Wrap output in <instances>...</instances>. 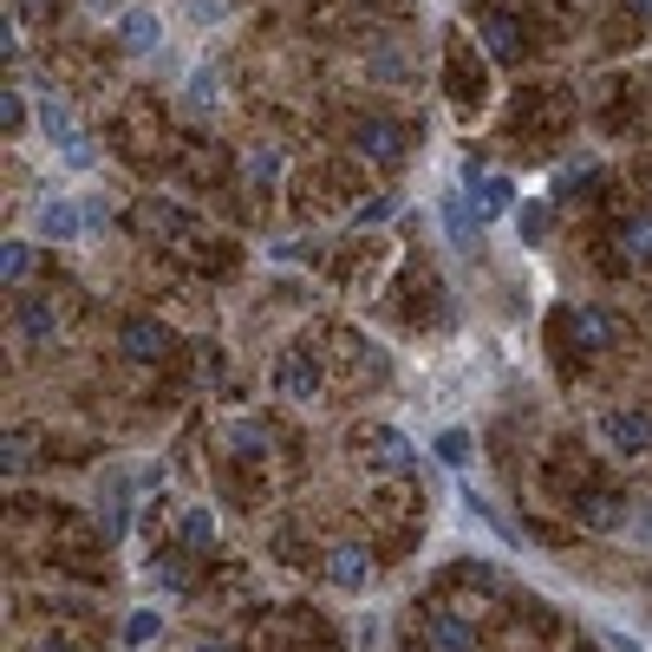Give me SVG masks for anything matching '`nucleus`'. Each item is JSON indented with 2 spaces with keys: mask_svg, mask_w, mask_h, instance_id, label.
<instances>
[{
  "mask_svg": "<svg viewBox=\"0 0 652 652\" xmlns=\"http://www.w3.org/2000/svg\"><path fill=\"white\" fill-rule=\"evenodd\" d=\"M594 431H600L607 450L640 457V450H652V411H640V405H613V411H600V418H594Z\"/></svg>",
  "mask_w": 652,
  "mask_h": 652,
  "instance_id": "obj_1",
  "label": "nucleus"
},
{
  "mask_svg": "<svg viewBox=\"0 0 652 652\" xmlns=\"http://www.w3.org/2000/svg\"><path fill=\"white\" fill-rule=\"evenodd\" d=\"M118 46H125L131 60H157V53H163V20H157L150 7H131V13L118 20Z\"/></svg>",
  "mask_w": 652,
  "mask_h": 652,
  "instance_id": "obj_2",
  "label": "nucleus"
},
{
  "mask_svg": "<svg viewBox=\"0 0 652 652\" xmlns=\"http://www.w3.org/2000/svg\"><path fill=\"white\" fill-rule=\"evenodd\" d=\"M275 392L293 398V405L320 398V365L307 360V353H281V360H275Z\"/></svg>",
  "mask_w": 652,
  "mask_h": 652,
  "instance_id": "obj_3",
  "label": "nucleus"
},
{
  "mask_svg": "<svg viewBox=\"0 0 652 652\" xmlns=\"http://www.w3.org/2000/svg\"><path fill=\"white\" fill-rule=\"evenodd\" d=\"M353 145H360V157H372V163H398V157H405V131H398L392 118H365L360 131H353Z\"/></svg>",
  "mask_w": 652,
  "mask_h": 652,
  "instance_id": "obj_4",
  "label": "nucleus"
},
{
  "mask_svg": "<svg viewBox=\"0 0 652 652\" xmlns=\"http://www.w3.org/2000/svg\"><path fill=\"white\" fill-rule=\"evenodd\" d=\"M40 138L60 150V157H73L78 145H92V138L78 131V118L66 111V105H60V98H46V105H40Z\"/></svg>",
  "mask_w": 652,
  "mask_h": 652,
  "instance_id": "obj_5",
  "label": "nucleus"
},
{
  "mask_svg": "<svg viewBox=\"0 0 652 652\" xmlns=\"http://www.w3.org/2000/svg\"><path fill=\"white\" fill-rule=\"evenodd\" d=\"M40 235L46 242H85V203H66V196L40 203Z\"/></svg>",
  "mask_w": 652,
  "mask_h": 652,
  "instance_id": "obj_6",
  "label": "nucleus"
},
{
  "mask_svg": "<svg viewBox=\"0 0 652 652\" xmlns=\"http://www.w3.org/2000/svg\"><path fill=\"white\" fill-rule=\"evenodd\" d=\"M463 196H470L477 222H496V216H509V210H515V183H509V177H477Z\"/></svg>",
  "mask_w": 652,
  "mask_h": 652,
  "instance_id": "obj_7",
  "label": "nucleus"
},
{
  "mask_svg": "<svg viewBox=\"0 0 652 652\" xmlns=\"http://www.w3.org/2000/svg\"><path fill=\"white\" fill-rule=\"evenodd\" d=\"M365 457H372L378 470H411V463H418L411 437H405V431H392V425H378V431L365 437Z\"/></svg>",
  "mask_w": 652,
  "mask_h": 652,
  "instance_id": "obj_8",
  "label": "nucleus"
},
{
  "mask_svg": "<svg viewBox=\"0 0 652 652\" xmlns=\"http://www.w3.org/2000/svg\"><path fill=\"white\" fill-rule=\"evenodd\" d=\"M568 333L580 340V353H607V346H613V320H607L600 307H575V313H568Z\"/></svg>",
  "mask_w": 652,
  "mask_h": 652,
  "instance_id": "obj_9",
  "label": "nucleus"
},
{
  "mask_svg": "<svg viewBox=\"0 0 652 652\" xmlns=\"http://www.w3.org/2000/svg\"><path fill=\"white\" fill-rule=\"evenodd\" d=\"M327 575L340 580V587H365V580H372V555H365L360 542H340V548L327 555Z\"/></svg>",
  "mask_w": 652,
  "mask_h": 652,
  "instance_id": "obj_10",
  "label": "nucleus"
},
{
  "mask_svg": "<svg viewBox=\"0 0 652 652\" xmlns=\"http://www.w3.org/2000/svg\"><path fill=\"white\" fill-rule=\"evenodd\" d=\"M437 222H443V235H450L457 248H463V242H470V235L483 228V222H477V210H470V196H463V190H450V196L437 203Z\"/></svg>",
  "mask_w": 652,
  "mask_h": 652,
  "instance_id": "obj_11",
  "label": "nucleus"
},
{
  "mask_svg": "<svg viewBox=\"0 0 652 652\" xmlns=\"http://www.w3.org/2000/svg\"><path fill=\"white\" fill-rule=\"evenodd\" d=\"M477 26H483V46L496 53V60H522V33H515V20L509 13H477Z\"/></svg>",
  "mask_w": 652,
  "mask_h": 652,
  "instance_id": "obj_12",
  "label": "nucleus"
},
{
  "mask_svg": "<svg viewBox=\"0 0 652 652\" xmlns=\"http://www.w3.org/2000/svg\"><path fill=\"white\" fill-rule=\"evenodd\" d=\"M13 327H20V340H33V346H40V340H53V333H60V313H53L46 300H20Z\"/></svg>",
  "mask_w": 652,
  "mask_h": 652,
  "instance_id": "obj_13",
  "label": "nucleus"
},
{
  "mask_svg": "<svg viewBox=\"0 0 652 652\" xmlns=\"http://www.w3.org/2000/svg\"><path fill=\"white\" fill-rule=\"evenodd\" d=\"M125 353H131V360H163V353H170V333H163L157 320H131V327H125Z\"/></svg>",
  "mask_w": 652,
  "mask_h": 652,
  "instance_id": "obj_14",
  "label": "nucleus"
},
{
  "mask_svg": "<svg viewBox=\"0 0 652 652\" xmlns=\"http://www.w3.org/2000/svg\"><path fill=\"white\" fill-rule=\"evenodd\" d=\"M216 98H222V78H216V66H196V73L183 78V111H216Z\"/></svg>",
  "mask_w": 652,
  "mask_h": 652,
  "instance_id": "obj_15",
  "label": "nucleus"
},
{
  "mask_svg": "<svg viewBox=\"0 0 652 652\" xmlns=\"http://www.w3.org/2000/svg\"><path fill=\"white\" fill-rule=\"evenodd\" d=\"M580 522L587 528H627V503L607 496V490H594V496H580Z\"/></svg>",
  "mask_w": 652,
  "mask_h": 652,
  "instance_id": "obj_16",
  "label": "nucleus"
},
{
  "mask_svg": "<svg viewBox=\"0 0 652 652\" xmlns=\"http://www.w3.org/2000/svg\"><path fill=\"white\" fill-rule=\"evenodd\" d=\"M431 640H437V652H477V627H470V620H457V613H437Z\"/></svg>",
  "mask_w": 652,
  "mask_h": 652,
  "instance_id": "obj_17",
  "label": "nucleus"
},
{
  "mask_svg": "<svg viewBox=\"0 0 652 652\" xmlns=\"http://www.w3.org/2000/svg\"><path fill=\"white\" fill-rule=\"evenodd\" d=\"M98 522H105V535H111V542L125 535V477H118V470H111V477H105V490H98Z\"/></svg>",
  "mask_w": 652,
  "mask_h": 652,
  "instance_id": "obj_18",
  "label": "nucleus"
},
{
  "mask_svg": "<svg viewBox=\"0 0 652 652\" xmlns=\"http://www.w3.org/2000/svg\"><path fill=\"white\" fill-rule=\"evenodd\" d=\"M431 450H437V463H443V470H470V457H477L470 431H457V425H450V431H437Z\"/></svg>",
  "mask_w": 652,
  "mask_h": 652,
  "instance_id": "obj_19",
  "label": "nucleus"
},
{
  "mask_svg": "<svg viewBox=\"0 0 652 652\" xmlns=\"http://www.w3.org/2000/svg\"><path fill=\"white\" fill-rule=\"evenodd\" d=\"M210 542H216V515H210V509H190V515H183V548H190V555H210Z\"/></svg>",
  "mask_w": 652,
  "mask_h": 652,
  "instance_id": "obj_20",
  "label": "nucleus"
},
{
  "mask_svg": "<svg viewBox=\"0 0 652 652\" xmlns=\"http://www.w3.org/2000/svg\"><path fill=\"white\" fill-rule=\"evenodd\" d=\"M26 275H33V248H26V242H7V248H0V281L20 288Z\"/></svg>",
  "mask_w": 652,
  "mask_h": 652,
  "instance_id": "obj_21",
  "label": "nucleus"
},
{
  "mask_svg": "<svg viewBox=\"0 0 652 652\" xmlns=\"http://www.w3.org/2000/svg\"><path fill=\"white\" fill-rule=\"evenodd\" d=\"M620 248H627V261H652V216H633L620 228Z\"/></svg>",
  "mask_w": 652,
  "mask_h": 652,
  "instance_id": "obj_22",
  "label": "nucleus"
},
{
  "mask_svg": "<svg viewBox=\"0 0 652 652\" xmlns=\"http://www.w3.org/2000/svg\"><path fill=\"white\" fill-rule=\"evenodd\" d=\"M515 235L522 242H548V203H515Z\"/></svg>",
  "mask_w": 652,
  "mask_h": 652,
  "instance_id": "obj_23",
  "label": "nucleus"
},
{
  "mask_svg": "<svg viewBox=\"0 0 652 652\" xmlns=\"http://www.w3.org/2000/svg\"><path fill=\"white\" fill-rule=\"evenodd\" d=\"M228 443H235V457H261V450H268V431H261V425H228Z\"/></svg>",
  "mask_w": 652,
  "mask_h": 652,
  "instance_id": "obj_24",
  "label": "nucleus"
},
{
  "mask_svg": "<svg viewBox=\"0 0 652 652\" xmlns=\"http://www.w3.org/2000/svg\"><path fill=\"white\" fill-rule=\"evenodd\" d=\"M281 177V150H248V183H275Z\"/></svg>",
  "mask_w": 652,
  "mask_h": 652,
  "instance_id": "obj_25",
  "label": "nucleus"
},
{
  "mask_svg": "<svg viewBox=\"0 0 652 652\" xmlns=\"http://www.w3.org/2000/svg\"><path fill=\"white\" fill-rule=\"evenodd\" d=\"M463 515H477V522H483V528H496V535H509V528H503V515H496V509L483 503V496H477V490H463Z\"/></svg>",
  "mask_w": 652,
  "mask_h": 652,
  "instance_id": "obj_26",
  "label": "nucleus"
},
{
  "mask_svg": "<svg viewBox=\"0 0 652 652\" xmlns=\"http://www.w3.org/2000/svg\"><path fill=\"white\" fill-rule=\"evenodd\" d=\"M26 457H33V437L13 431V437H7V477H20V470H26Z\"/></svg>",
  "mask_w": 652,
  "mask_h": 652,
  "instance_id": "obj_27",
  "label": "nucleus"
},
{
  "mask_svg": "<svg viewBox=\"0 0 652 652\" xmlns=\"http://www.w3.org/2000/svg\"><path fill=\"white\" fill-rule=\"evenodd\" d=\"M145 640H157V613H131L125 620V646H145Z\"/></svg>",
  "mask_w": 652,
  "mask_h": 652,
  "instance_id": "obj_28",
  "label": "nucleus"
},
{
  "mask_svg": "<svg viewBox=\"0 0 652 652\" xmlns=\"http://www.w3.org/2000/svg\"><path fill=\"white\" fill-rule=\"evenodd\" d=\"M26 118H40V111H26V98H20V92H7V125H13V131H26Z\"/></svg>",
  "mask_w": 652,
  "mask_h": 652,
  "instance_id": "obj_29",
  "label": "nucleus"
},
{
  "mask_svg": "<svg viewBox=\"0 0 652 652\" xmlns=\"http://www.w3.org/2000/svg\"><path fill=\"white\" fill-rule=\"evenodd\" d=\"M600 640H607V652H646L633 633H620V627H600Z\"/></svg>",
  "mask_w": 652,
  "mask_h": 652,
  "instance_id": "obj_30",
  "label": "nucleus"
},
{
  "mask_svg": "<svg viewBox=\"0 0 652 652\" xmlns=\"http://www.w3.org/2000/svg\"><path fill=\"white\" fill-rule=\"evenodd\" d=\"M627 528H633L640 542H652V503H640V509H633V515H627Z\"/></svg>",
  "mask_w": 652,
  "mask_h": 652,
  "instance_id": "obj_31",
  "label": "nucleus"
},
{
  "mask_svg": "<svg viewBox=\"0 0 652 652\" xmlns=\"http://www.w3.org/2000/svg\"><path fill=\"white\" fill-rule=\"evenodd\" d=\"M392 210H398V196H378V203H365V210H360V222H385Z\"/></svg>",
  "mask_w": 652,
  "mask_h": 652,
  "instance_id": "obj_32",
  "label": "nucleus"
},
{
  "mask_svg": "<svg viewBox=\"0 0 652 652\" xmlns=\"http://www.w3.org/2000/svg\"><path fill=\"white\" fill-rule=\"evenodd\" d=\"M372 73H385V78H398V53H392V46H378V53H372Z\"/></svg>",
  "mask_w": 652,
  "mask_h": 652,
  "instance_id": "obj_33",
  "label": "nucleus"
},
{
  "mask_svg": "<svg viewBox=\"0 0 652 652\" xmlns=\"http://www.w3.org/2000/svg\"><path fill=\"white\" fill-rule=\"evenodd\" d=\"M105 216H111V210H105L98 196H85V235H92V228H105Z\"/></svg>",
  "mask_w": 652,
  "mask_h": 652,
  "instance_id": "obj_34",
  "label": "nucleus"
},
{
  "mask_svg": "<svg viewBox=\"0 0 652 652\" xmlns=\"http://www.w3.org/2000/svg\"><path fill=\"white\" fill-rule=\"evenodd\" d=\"M85 13H118V20H125L131 7H125V0H85Z\"/></svg>",
  "mask_w": 652,
  "mask_h": 652,
  "instance_id": "obj_35",
  "label": "nucleus"
},
{
  "mask_svg": "<svg viewBox=\"0 0 652 652\" xmlns=\"http://www.w3.org/2000/svg\"><path fill=\"white\" fill-rule=\"evenodd\" d=\"M627 13H633L640 26H652V0H627Z\"/></svg>",
  "mask_w": 652,
  "mask_h": 652,
  "instance_id": "obj_36",
  "label": "nucleus"
},
{
  "mask_svg": "<svg viewBox=\"0 0 652 652\" xmlns=\"http://www.w3.org/2000/svg\"><path fill=\"white\" fill-rule=\"evenodd\" d=\"M196 652H228V646H196Z\"/></svg>",
  "mask_w": 652,
  "mask_h": 652,
  "instance_id": "obj_37",
  "label": "nucleus"
}]
</instances>
